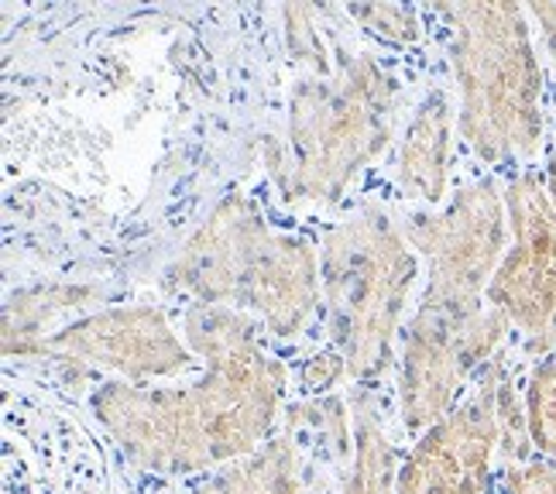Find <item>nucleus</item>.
Masks as SVG:
<instances>
[{
    "label": "nucleus",
    "instance_id": "obj_15",
    "mask_svg": "<svg viewBox=\"0 0 556 494\" xmlns=\"http://www.w3.org/2000/svg\"><path fill=\"white\" fill-rule=\"evenodd\" d=\"M97 289L83 286H38L31 292H17L4 309V354L8 357H38L46 330L59 316H66L79 303L93 299Z\"/></svg>",
    "mask_w": 556,
    "mask_h": 494
},
{
    "label": "nucleus",
    "instance_id": "obj_5",
    "mask_svg": "<svg viewBox=\"0 0 556 494\" xmlns=\"http://www.w3.org/2000/svg\"><path fill=\"white\" fill-rule=\"evenodd\" d=\"M402 233L426 262L422 306L454 316L488 306V286L508 251V206L495 179L464 186L437 210H409Z\"/></svg>",
    "mask_w": 556,
    "mask_h": 494
},
{
    "label": "nucleus",
    "instance_id": "obj_6",
    "mask_svg": "<svg viewBox=\"0 0 556 494\" xmlns=\"http://www.w3.org/2000/svg\"><path fill=\"white\" fill-rule=\"evenodd\" d=\"M508 330L511 324L495 306L454 316L419 303L399 337V416L405 429L426 433L451 413L464 381L491 360Z\"/></svg>",
    "mask_w": 556,
    "mask_h": 494
},
{
    "label": "nucleus",
    "instance_id": "obj_12",
    "mask_svg": "<svg viewBox=\"0 0 556 494\" xmlns=\"http://www.w3.org/2000/svg\"><path fill=\"white\" fill-rule=\"evenodd\" d=\"M454 159V100L443 86H433L419 97L409 111V121L399 131L395 144V186L405 200L422 210H437L446 203Z\"/></svg>",
    "mask_w": 556,
    "mask_h": 494
},
{
    "label": "nucleus",
    "instance_id": "obj_11",
    "mask_svg": "<svg viewBox=\"0 0 556 494\" xmlns=\"http://www.w3.org/2000/svg\"><path fill=\"white\" fill-rule=\"evenodd\" d=\"M319 306H324L319 251L295 233L271 230L248 268L238 309L258 319L271 337L286 340L303 333Z\"/></svg>",
    "mask_w": 556,
    "mask_h": 494
},
{
    "label": "nucleus",
    "instance_id": "obj_17",
    "mask_svg": "<svg viewBox=\"0 0 556 494\" xmlns=\"http://www.w3.org/2000/svg\"><path fill=\"white\" fill-rule=\"evenodd\" d=\"M365 31H375L392 41H416L419 38V14L399 4H357L344 11Z\"/></svg>",
    "mask_w": 556,
    "mask_h": 494
},
{
    "label": "nucleus",
    "instance_id": "obj_18",
    "mask_svg": "<svg viewBox=\"0 0 556 494\" xmlns=\"http://www.w3.org/2000/svg\"><path fill=\"white\" fill-rule=\"evenodd\" d=\"M508 494H556V464L529 460L508 467Z\"/></svg>",
    "mask_w": 556,
    "mask_h": 494
},
{
    "label": "nucleus",
    "instance_id": "obj_14",
    "mask_svg": "<svg viewBox=\"0 0 556 494\" xmlns=\"http://www.w3.org/2000/svg\"><path fill=\"white\" fill-rule=\"evenodd\" d=\"M351 422H354V449H351L344 494H399L395 446L384 436L381 416L365 392H357L351 398Z\"/></svg>",
    "mask_w": 556,
    "mask_h": 494
},
{
    "label": "nucleus",
    "instance_id": "obj_4",
    "mask_svg": "<svg viewBox=\"0 0 556 494\" xmlns=\"http://www.w3.org/2000/svg\"><path fill=\"white\" fill-rule=\"evenodd\" d=\"M319 278L333 354L348 378L368 381L395 364L402 316L419 278V254L402 224L368 206L337 224L319 241Z\"/></svg>",
    "mask_w": 556,
    "mask_h": 494
},
{
    "label": "nucleus",
    "instance_id": "obj_3",
    "mask_svg": "<svg viewBox=\"0 0 556 494\" xmlns=\"http://www.w3.org/2000/svg\"><path fill=\"white\" fill-rule=\"evenodd\" d=\"M437 11L451 41L460 141L488 165L536 159L546 114L540 52L526 8L440 4Z\"/></svg>",
    "mask_w": 556,
    "mask_h": 494
},
{
    "label": "nucleus",
    "instance_id": "obj_16",
    "mask_svg": "<svg viewBox=\"0 0 556 494\" xmlns=\"http://www.w3.org/2000/svg\"><path fill=\"white\" fill-rule=\"evenodd\" d=\"M526 422L529 440L540 454L556 464V360L532 368L526 384Z\"/></svg>",
    "mask_w": 556,
    "mask_h": 494
},
{
    "label": "nucleus",
    "instance_id": "obj_21",
    "mask_svg": "<svg viewBox=\"0 0 556 494\" xmlns=\"http://www.w3.org/2000/svg\"><path fill=\"white\" fill-rule=\"evenodd\" d=\"M543 186H546V197H549V203H553V210H556V155H553V159H549V165H546Z\"/></svg>",
    "mask_w": 556,
    "mask_h": 494
},
{
    "label": "nucleus",
    "instance_id": "obj_9",
    "mask_svg": "<svg viewBox=\"0 0 556 494\" xmlns=\"http://www.w3.org/2000/svg\"><path fill=\"white\" fill-rule=\"evenodd\" d=\"M38 357H55L83 368L114 371L124 381H152L189 371L192 354L159 306L97 309L49 333Z\"/></svg>",
    "mask_w": 556,
    "mask_h": 494
},
{
    "label": "nucleus",
    "instance_id": "obj_7",
    "mask_svg": "<svg viewBox=\"0 0 556 494\" xmlns=\"http://www.w3.org/2000/svg\"><path fill=\"white\" fill-rule=\"evenodd\" d=\"M508 251L488 286V306L505 313L529 351L556 347V210L536 172L505 186Z\"/></svg>",
    "mask_w": 556,
    "mask_h": 494
},
{
    "label": "nucleus",
    "instance_id": "obj_10",
    "mask_svg": "<svg viewBox=\"0 0 556 494\" xmlns=\"http://www.w3.org/2000/svg\"><path fill=\"white\" fill-rule=\"evenodd\" d=\"M275 227L244 192H227L165 268V289L189 306L238 309L254 254Z\"/></svg>",
    "mask_w": 556,
    "mask_h": 494
},
{
    "label": "nucleus",
    "instance_id": "obj_20",
    "mask_svg": "<svg viewBox=\"0 0 556 494\" xmlns=\"http://www.w3.org/2000/svg\"><path fill=\"white\" fill-rule=\"evenodd\" d=\"M526 14L532 25H536L540 38H543V49L549 52L553 66H556V4H529Z\"/></svg>",
    "mask_w": 556,
    "mask_h": 494
},
{
    "label": "nucleus",
    "instance_id": "obj_19",
    "mask_svg": "<svg viewBox=\"0 0 556 494\" xmlns=\"http://www.w3.org/2000/svg\"><path fill=\"white\" fill-rule=\"evenodd\" d=\"M340 378H348V364L340 360V354H324V357H313L309 368L303 375V384L309 392H330Z\"/></svg>",
    "mask_w": 556,
    "mask_h": 494
},
{
    "label": "nucleus",
    "instance_id": "obj_13",
    "mask_svg": "<svg viewBox=\"0 0 556 494\" xmlns=\"http://www.w3.org/2000/svg\"><path fill=\"white\" fill-rule=\"evenodd\" d=\"M173 494H309V467L303 460V446L282 433L254 454L217 467L210 481Z\"/></svg>",
    "mask_w": 556,
    "mask_h": 494
},
{
    "label": "nucleus",
    "instance_id": "obj_1",
    "mask_svg": "<svg viewBox=\"0 0 556 494\" xmlns=\"http://www.w3.org/2000/svg\"><path fill=\"white\" fill-rule=\"evenodd\" d=\"M262 324L230 306H189L182 340L206 371L200 381H106L93 416L138 470L189 478L233 464L268 443L286 392V368L262 343Z\"/></svg>",
    "mask_w": 556,
    "mask_h": 494
},
{
    "label": "nucleus",
    "instance_id": "obj_2",
    "mask_svg": "<svg viewBox=\"0 0 556 494\" xmlns=\"http://www.w3.org/2000/svg\"><path fill=\"white\" fill-rule=\"evenodd\" d=\"M402 124L395 76L368 52L333 46L292 83L286 127L265 148L278 192L295 206H327L381 152Z\"/></svg>",
    "mask_w": 556,
    "mask_h": 494
},
{
    "label": "nucleus",
    "instance_id": "obj_8",
    "mask_svg": "<svg viewBox=\"0 0 556 494\" xmlns=\"http://www.w3.org/2000/svg\"><path fill=\"white\" fill-rule=\"evenodd\" d=\"M502 364H488L484 381L430 426L399 467V494H484L491 460L502 446Z\"/></svg>",
    "mask_w": 556,
    "mask_h": 494
}]
</instances>
